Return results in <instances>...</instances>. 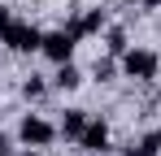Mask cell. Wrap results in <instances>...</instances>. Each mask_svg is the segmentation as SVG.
I'll list each match as a JSON object with an SVG mask.
<instances>
[{
  "mask_svg": "<svg viewBox=\"0 0 161 156\" xmlns=\"http://www.w3.org/2000/svg\"><path fill=\"white\" fill-rule=\"evenodd\" d=\"M57 134H61V130H57L53 122H44L39 113H26V117H22V126H18V139H22L26 148H48Z\"/></svg>",
  "mask_w": 161,
  "mask_h": 156,
  "instance_id": "cell-1",
  "label": "cell"
},
{
  "mask_svg": "<svg viewBox=\"0 0 161 156\" xmlns=\"http://www.w3.org/2000/svg\"><path fill=\"white\" fill-rule=\"evenodd\" d=\"M122 70H126V78H139V82H148V78H157L161 70V56L148 48H131L126 56H122Z\"/></svg>",
  "mask_w": 161,
  "mask_h": 156,
  "instance_id": "cell-2",
  "label": "cell"
},
{
  "mask_svg": "<svg viewBox=\"0 0 161 156\" xmlns=\"http://www.w3.org/2000/svg\"><path fill=\"white\" fill-rule=\"evenodd\" d=\"M74 44H79V39H74L70 30H48V35H44V48H39V52H44L53 65H70V56H74Z\"/></svg>",
  "mask_w": 161,
  "mask_h": 156,
  "instance_id": "cell-3",
  "label": "cell"
},
{
  "mask_svg": "<svg viewBox=\"0 0 161 156\" xmlns=\"http://www.w3.org/2000/svg\"><path fill=\"white\" fill-rule=\"evenodd\" d=\"M0 44H9L13 52H39V48H44V30H35L31 22H13Z\"/></svg>",
  "mask_w": 161,
  "mask_h": 156,
  "instance_id": "cell-4",
  "label": "cell"
},
{
  "mask_svg": "<svg viewBox=\"0 0 161 156\" xmlns=\"http://www.w3.org/2000/svg\"><path fill=\"white\" fill-rule=\"evenodd\" d=\"M79 148H83V152H105V148H109V126L100 122V117L87 122V130L79 134Z\"/></svg>",
  "mask_w": 161,
  "mask_h": 156,
  "instance_id": "cell-5",
  "label": "cell"
},
{
  "mask_svg": "<svg viewBox=\"0 0 161 156\" xmlns=\"http://www.w3.org/2000/svg\"><path fill=\"white\" fill-rule=\"evenodd\" d=\"M100 26H105V9H87V13H83V18H74L65 30H70L74 39H83V35H96Z\"/></svg>",
  "mask_w": 161,
  "mask_h": 156,
  "instance_id": "cell-6",
  "label": "cell"
},
{
  "mask_svg": "<svg viewBox=\"0 0 161 156\" xmlns=\"http://www.w3.org/2000/svg\"><path fill=\"white\" fill-rule=\"evenodd\" d=\"M87 122H92V117H87V113H83V108H65V113H61V134H65V139H79L83 130H87Z\"/></svg>",
  "mask_w": 161,
  "mask_h": 156,
  "instance_id": "cell-7",
  "label": "cell"
},
{
  "mask_svg": "<svg viewBox=\"0 0 161 156\" xmlns=\"http://www.w3.org/2000/svg\"><path fill=\"white\" fill-rule=\"evenodd\" d=\"M79 82H83V74L74 70V65H57V74H53V87H57V91H74Z\"/></svg>",
  "mask_w": 161,
  "mask_h": 156,
  "instance_id": "cell-8",
  "label": "cell"
},
{
  "mask_svg": "<svg viewBox=\"0 0 161 156\" xmlns=\"http://www.w3.org/2000/svg\"><path fill=\"white\" fill-rule=\"evenodd\" d=\"M157 152H161L157 134H144V139H135V143H126V152H122V156H157Z\"/></svg>",
  "mask_w": 161,
  "mask_h": 156,
  "instance_id": "cell-9",
  "label": "cell"
},
{
  "mask_svg": "<svg viewBox=\"0 0 161 156\" xmlns=\"http://www.w3.org/2000/svg\"><path fill=\"white\" fill-rule=\"evenodd\" d=\"M109 52H113V56H126V30H122V26H113V30H109Z\"/></svg>",
  "mask_w": 161,
  "mask_h": 156,
  "instance_id": "cell-10",
  "label": "cell"
},
{
  "mask_svg": "<svg viewBox=\"0 0 161 156\" xmlns=\"http://www.w3.org/2000/svg\"><path fill=\"white\" fill-rule=\"evenodd\" d=\"M44 91H48V82H44V78H39V74H31L26 82H22V96H26V100H39Z\"/></svg>",
  "mask_w": 161,
  "mask_h": 156,
  "instance_id": "cell-11",
  "label": "cell"
},
{
  "mask_svg": "<svg viewBox=\"0 0 161 156\" xmlns=\"http://www.w3.org/2000/svg\"><path fill=\"white\" fill-rule=\"evenodd\" d=\"M18 22V18H13V13H9V9H4V4H0V39H4V35H9V26Z\"/></svg>",
  "mask_w": 161,
  "mask_h": 156,
  "instance_id": "cell-12",
  "label": "cell"
},
{
  "mask_svg": "<svg viewBox=\"0 0 161 156\" xmlns=\"http://www.w3.org/2000/svg\"><path fill=\"white\" fill-rule=\"evenodd\" d=\"M96 78H100V82L113 78V61H96Z\"/></svg>",
  "mask_w": 161,
  "mask_h": 156,
  "instance_id": "cell-13",
  "label": "cell"
},
{
  "mask_svg": "<svg viewBox=\"0 0 161 156\" xmlns=\"http://www.w3.org/2000/svg\"><path fill=\"white\" fill-rule=\"evenodd\" d=\"M9 152H13V143H9V139L0 134V156H9Z\"/></svg>",
  "mask_w": 161,
  "mask_h": 156,
  "instance_id": "cell-14",
  "label": "cell"
},
{
  "mask_svg": "<svg viewBox=\"0 0 161 156\" xmlns=\"http://www.w3.org/2000/svg\"><path fill=\"white\" fill-rule=\"evenodd\" d=\"M144 9H161V0H144Z\"/></svg>",
  "mask_w": 161,
  "mask_h": 156,
  "instance_id": "cell-15",
  "label": "cell"
},
{
  "mask_svg": "<svg viewBox=\"0 0 161 156\" xmlns=\"http://www.w3.org/2000/svg\"><path fill=\"white\" fill-rule=\"evenodd\" d=\"M153 134H157V143H161V130H153Z\"/></svg>",
  "mask_w": 161,
  "mask_h": 156,
  "instance_id": "cell-16",
  "label": "cell"
},
{
  "mask_svg": "<svg viewBox=\"0 0 161 156\" xmlns=\"http://www.w3.org/2000/svg\"><path fill=\"white\" fill-rule=\"evenodd\" d=\"M18 156H35V152H18Z\"/></svg>",
  "mask_w": 161,
  "mask_h": 156,
  "instance_id": "cell-17",
  "label": "cell"
},
{
  "mask_svg": "<svg viewBox=\"0 0 161 156\" xmlns=\"http://www.w3.org/2000/svg\"><path fill=\"white\" fill-rule=\"evenodd\" d=\"M131 4H144V0H131Z\"/></svg>",
  "mask_w": 161,
  "mask_h": 156,
  "instance_id": "cell-18",
  "label": "cell"
}]
</instances>
